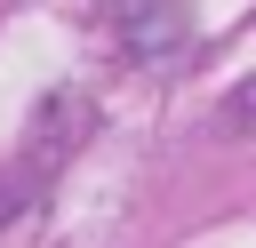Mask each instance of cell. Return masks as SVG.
I'll return each mask as SVG.
<instances>
[{"mask_svg":"<svg viewBox=\"0 0 256 248\" xmlns=\"http://www.w3.org/2000/svg\"><path fill=\"white\" fill-rule=\"evenodd\" d=\"M232 120H240V128H256V80H248V88L232 96Z\"/></svg>","mask_w":256,"mask_h":248,"instance_id":"obj_1","label":"cell"}]
</instances>
